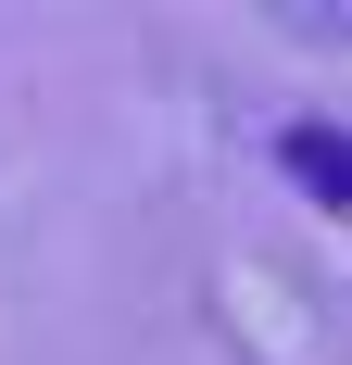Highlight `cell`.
Listing matches in <instances>:
<instances>
[{
	"mask_svg": "<svg viewBox=\"0 0 352 365\" xmlns=\"http://www.w3.org/2000/svg\"><path fill=\"white\" fill-rule=\"evenodd\" d=\"M277 164L302 189H315L327 215H352V126H327V113H302V126H277Z\"/></svg>",
	"mask_w": 352,
	"mask_h": 365,
	"instance_id": "6da1fadb",
	"label": "cell"
}]
</instances>
